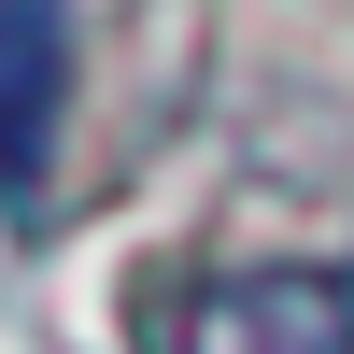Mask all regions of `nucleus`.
<instances>
[{"label":"nucleus","mask_w":354,"mask_h":354,"mask_svg":"<svg viewBox=\"0 0 354 354\" xmlns=\"http://www.w3.org/2000/svg\"><path fill=\"white\" fill-rule=\"evenodd\" d=\"M156 340L170 354H354V270H198Z\"/></svg>","instance_id":"1"},{"label":"nucleus","mask_w":354,"mask_h":354,"mask_svg":"<svg viewBox=\"0 0 354 354\" xmlns=\"http://www.w3.org/2000/svg\"><path fill=\"white\" fill-rule=\"evenodd\" d=\"M71 113V0H0V213H43Z\"/></svg>","instance_id":"2"}]
</instances>
